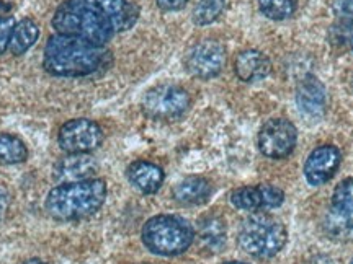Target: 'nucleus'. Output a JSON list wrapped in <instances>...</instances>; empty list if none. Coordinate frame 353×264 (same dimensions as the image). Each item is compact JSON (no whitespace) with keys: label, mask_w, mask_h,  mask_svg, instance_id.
Returning a JSON list of instances; mask_svg holds the SVG:
<instances>
[{"label":"nucleus","mask_w":353,"mask_h":264,"mask_svg":"<svg viewBox=\"0 0 353 264\" xmlns=\"http://www.w3.org/2000/svg\"><path fill=\"white\" fill-rule=\"evenodd\" d=\"M139 19V7L130 0H64L52 16V28L105 46L114 34L128 32Z\"/></svg>","instance_id":"obj_1"},{"label":"nucleus","mask_w":353,"mask_h":264,"mask_svg":"<svg viewBox=\"0 0 353 264\" xmlns=\"http://www.w3.org/2000/svg\"><path fill=\"white\" fill-rule=\"evenodd\" d=\"M110 63V52L85 39L54 33L44 46L43 67L56 77H85Z\"/></svg>","instance_id":"obj_2"},{"label":"nucleus","mask_w":353,"mask_h":264,"mask_svg":"<svg viewBox=\"0 0 353 264\" xmlns=\"http://www.w3.org/2000/svg\"><path fill=\"white\" fill-rule=\"evenodd\" d=\"M107 199V184L103 179H83V182L63 183L51 189L46 196L44 208L52 219L70 222L90 217L99 212Z\"/></svg>","instance_id":"obj_3"},{"label":"nucleus","mask_w":353,"mask_h":264,"mask_svg":"<svg viewBox=\"0 0 353 264\" xmlns=\"http://www.w3.org/2000/svg\"><path fill=\"white\" fill-rule=\"evenodd\" d=\"M195 230L188 220L176 215H156L143 227V243L149 252L161 256H176L192 246Z\"/></svg>","instance_id":"obj_4"},{"label":"nucleus","mask_w":353,"mask_h":264,"mask_svg":"<svg viewBox=\"0 0 353 264\" xmlns=\"http://www.w3.org/2000/svg\"><path fill=\"white\" fill-rule=\"evenodd\" d=\"M288 233L280 220L257 212L244 220L239 230L241 248L255 258H273L283 250Z\"/></svg>","instance_id":"obj_5"},{"label":"nucleus","mask_w":353,"mask_h":264,"mask_svg":"<svg viewBox=\"0 0 353 264\" xmlns=\"http://www.w3.org/2000/svg\"><path fill=\"white\" fill-rule=\"evenodd\" d=\"M190 107L187 90L176 85H157L143 98V109L152 120H175Z\"/></svg>","instance_id":"obj_6"},{"label":"nucleus","mask_w":353,"mask_h":264,"mask_svg":"<svg viewBox=\"0 0 353 264\" xmlns=\"http://www.w3.org/2000/svg\"><path fill=\"white\" fill-rule=\"evenodd\" d=\"M296 127L283 118H273L262 126L259 132V148L265 157L281 160L296 147Z\"/></svg>","instance_id":"obj_7"},{"label":"nucleus","mask_w":353,"mask_h":264,"mask_svg":"<svg viewBox=\"0 0 353 264\" xmlns=\"http://www.w3.org/2000/svg\"><path fill=\"white\" fill-rule=\"evenodd\" d=\"M57 140L65 153H90L103 142V131L92 120H70L59 129Z\"/></svg>","instance_id":"obj_8"},{"label":"nucleus","mask_w":353,"mask_h":264,"mask_svg":"<svg viewBox=\"0 0 353 264\" xmlns=\"http://www.w3.org/2000/svg\"><path fill=\"white\" fill-rule=\"evenodd\" d=\"M224 64H226V50L214 39L196 43L185 56V69L193 77L203 78V80L219 76Z\"/></svg>","instance_id":"obj_9"},{"label":"nucleus","mask_w":353,"mask_h":264,"mask_svg":"<svg viewBox=\"0 0 353 264\" xmlns=\"http://www.w3.org/2000/svg\"><path fill=\"white\" fill-rule=\"evenodd\" d=\"M342 153L335 145H321L314 148L304 164V176L311 186H322L337 173Z\"/></svg>","instance_id":"obj_10"},{"label":"nucleus","mask_w":353,"mask_h":264,"mask_svg":"<svg viewBox=\"0 0 353 264\" xmlns=\"http://www.w3.org/2000/svg\"><path fill=\"white\" fill-rule=\"evenodd\" d=\"M285 201V195L280 188L272 184L259 186H244L232 191L231 202L234 208L241 210H263L280 208Z\"/></svg>","instance_id":"obj_11"},{"label":"nucleus","mask_w":353,"mask_h":264,"mask_svg":"<svg viewBox=\"0 0 353 264\" xmlns=\"http://www.w3.org/2000/svg\"><path fill=\"white\" fill-rule=\"evenodd\" d=\"M95 158L88 153H69L54 166V179L59 183H74L90 179L97 173Z\"/></svg>","instance_id":"obj_12"},{"label":"nucleus","mask_w":353,"mask_h":264,"mask_svg":"<svg viewBox=\"0 0 353 264\" xmlns=\"http://www.w3.org/2000/svg\"><path fill=\"white\" fill-rule=\"evenodd\" d=\"M296 103L303 113L307 116H321L327 107L325 88L316 77H304L296 88Z\"/></svg>","instance_id":"obj_13"},{"label":"nucleus","mask_w":353,"mask_h":264,"mask_svg":"<svg viewBox=\"0 0 353 264\" xmlns=\"http://www.w3.org/2000/svg\"><path fill=\"white\" fill-rule=\"evenodd\" d=\"M236 76L242 82H259L263 80L270 74L272 63L263 52L255 50H247L237 54L236 63H234Z\"/></svg>","instance_id":"obj_14"},{"label":"nucleus","mask_w":353,"mask_h":264,"mask_svg":"<svg viewBox=\"0 0 353 264\" xmlns=\"http://www.w3.org/2000/svg\"><path fill=\"white\" fill-rule=\"evenodd\" d=\"M164 171L161 166L151 164V162L138 160L128 166V179L132 186L139 189L141 192H145V195L157 192L164 183Z\"/></svg>","instance_id":"obj_15"},{"label":"nucleus","mask_w":353,"mask_h":264,"mask_svg":"<svg viewBox=\"0 0 353 264\" xmlns=\"http://www.w3.org/2000/svg\"><path fill=\"white\" fill-rule=\"evenodd\" d=\"M322 228H324L325 235L335 241H352L353 210L332 206L322 219Z\"/></svg>","instance_id":"obj_16"},{"label":"nucleus","mask_w":353,"mask_h":264,"mask_svg":"<svg viewBox=\"0 0 353 264\" xmlns=\"http://www.w3.org/2000/svg\"><path fill=\"white\" fill-rule=\"evenodd\" d=\"M196 236L206 252H221L226 245V223L218 215H206L198 222Z\"/></svg>","instance_id":"obj_17"},{"label":"nucleus","mask_w":353,"mask_h":264,"mask_svg":"<svg viewBox=\"0 0 353 264\" xmlns=\"http://www.w3.org/2000/svg\"><path fill=\"white\" fill-rule=\"evenodd\" d=\"M211 191L213 189H211L208 179L192 176V178H185L183 182L176 183L172 196L183 206H198L210 199Z\"/></svg>","instance_id":"obj_18"},{"label":"nucleus","mask_w":353,"mask_h":264,"mask_svg":"<svg viewBox=\"0 0 353 264\" xmlns=\"http://www.w3.org/2000/svg\"><path fill=\"white\" fill-rule=\"evenodd\" d=\"M38 38H39V28L37 21H33L32 19H23L13 26L8 50H10L12 54L21 56L38 41Z\"/></svg>","instance_id":"obj_19"},{"label":"nucleus","mask_w":353,"mask_h":264,"mask_svg":"<svg viewBox=\"0 0 353 264\" xmlns=\"http://www.w3.org/2000/svg\"><path fill=\"white\" fill-rule=\"evenodd\" d=\"M28 157L23 140L12 134H0V162L7 165L21 164Z\"/></svg>","instance_id":"obj_20"},{"label":"nucleus","mask_w":353,"mask_h":264,"mask_svg":"<svg viewBox=\"0 0 353 264\" xmlns=\"http://www.w3.org/2000/svg\"><path fill=\"white\" fill-rule=\"evenodd\" d=\"M259 7L267 19L280 21L290 19L296 12L298 0H259Z\"/></svg>","instance_id":"obj_21"},{"label":"nucleus","mask_w":353,"mask_h":264,"mask_svg":"<svg viewBox=\"0 0 353 264\" xmlns=\"http://www.w3.org/2000/svg\"><path fill=\"white\" fill-rule=\"evenodd\" d=\"M224 7H226V0H198L193 10V21L198 26L213 23L219 19Z\"/></svg>","instance_id":"obj_22"},{"label":"nucleus","mask_w":353,"mask_h":264,"mask_svg":"<svg viewBox=\"0 0 353 264\" xmlns=\"http://www.w3.org/2000/svg\"><path fill=\"white\" fill-rule=\"evenodd\" d=\"M332 206L353 210V178H347L337 184L332 195Z\"/></svg>","instance_id":"obj_23"},{"label":"nucleus","mask_w":353,"mask_h":264,"mask_svg":"<svg viewBox=\"0 0 353 264\" xmlns=\"http://www.w3.org/2000/svg\"><path fill=\"white\" fill-rule=\"evenodd\" d=\"M332 12L341 23L353 25V0H335Z\"/></svg>","instance_id":"obj_24"},{"label":"nucleus","mask_w":353,"mask_h":264,"mask_svg":"<svg viewBox=\"0 0 353 264\" xmlns=\"http://www.w3.org/2000/svg\"><path fill=\"white\" fill-rule=\"evenodd\" d=\"M13 19L0 20V54H3L8 50V44H10V36L13 32Z\"/></svg>","instance_id":"obj_25"},{"label":"nucleus","mask_w":353,"mask_h":264,"mask_svg":"<svg viewBox=\"0 0 353 264\" xmlns=\"http://www.w3.org/2000/svg\"><path fill=\"white\" fill-rule=\"evenodd\" d=\"M187 2L188 0H157V6L165 12H176L182 10L187 6Z\"/></svg>","instance_id":"obj_26"},{"label":"nucleus","mask_w":353,"mask_h":264,"mask_svg":"<svg viewBox=\"0 0 353 264\" xmlns=\"http://www.w3.org/2000/svg\"><path fill=\"white\" fill-rule=\"evenodd\" d=\"M8 206H10V196H8L6 188L0 186V222H2L3 217L7 215Z\"/></svg>","instance_id":"obj_27"},{"label":"nucleus","mask_w":353,"mask_h":264,"mask_svg":"<svg viewBox=\"0 0 353 264\" xmlns=\"http://www.w3.org/2000/svg\"><path fill=\"white\" fill-rule=\"evenodd\" d=\"M10 12H12L10 3H7V2H3V0H0V20L10 19Z\"/></svg>","instance_id":"obj_28"},{"label":"nucleus","mask_w":353,"mask_h":264,"mask_svg":"<svg viewBox=\"0 0 353 264\" xmlns=\"http://www.w3.org/2000/svg\"><path fill=\"white\" fill-rule=\"evenodd\" d=\"M23 264H44L41 259H28V261H25Z\"/></svg>","instance_id":"obj_29"},{"label":"nucleus","mask_w":353,"mask_h":264,"mask_svg":"<svg viewBox=\"0 0 353 264\" xmlns=\"http://www.w3.org/2000/svg\"><path fill=\"white\" fill-rule=\"evenodd\" d=\"M224 264H247V263H241V261H229V263H224Z\"/></svg>","instance_id":"obj_30"},{"label":"nucleus","mask_w":353,"mask_h":264,"mask_svg":"<svg viewBox=\"0 0 353 264\" xmlns=\"http://www.w3.org/2000/svg\"><path fill=\"white\" fill-rule=\"evenodd\" d=\"M350 44H352V50H353V36L350 38Z\"/></svg>","instance_id":"obj_31"},{"label":"nucleus","mask_w":353,"mask_h":264,"mask_svg":"<svg viewBox=\"0 0 353 264\" xmlns=\"http://www.w3.org/2000/svg\"><path fill=\"white\" fill-rule=\"evenodd\" d=\"M350 264H353V258H352V261H350Z\"/></svg>","instance_id":"obj_32"}]
</instances>
